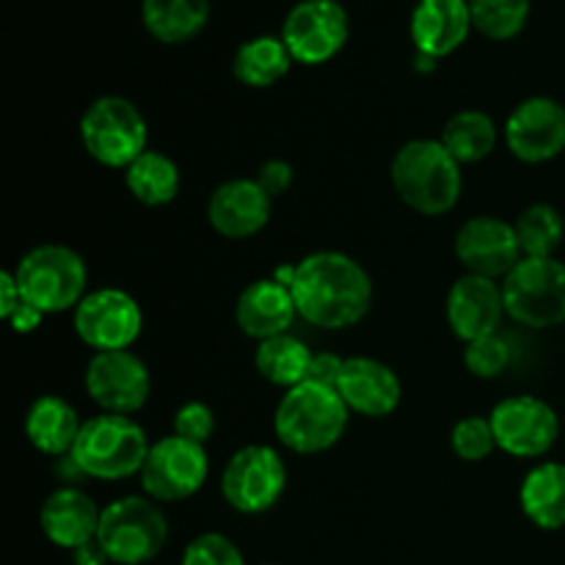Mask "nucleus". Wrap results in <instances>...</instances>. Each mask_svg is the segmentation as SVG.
<instances>
[{
    "mask_svg": "<svg viewBox=\"0 0 565 565\" xmlns=\"http://www.w3.org/2000/svg\"><path fill=\"white\" fill-rule=\"evenodd\" d=\"M141 20L158 42L185 44L207 28L210 0H143Z\"/></svg>",
    "mask_w": 565,
    "mask_h": 565,
    "instance_id": "nucleus-25",
    "label": "nucleus"
},
{
    "mask_svg": "<svg viewBox=\"0 0 565 565\" xmlns=\"http://www.w3.org/2000/svg\"><path fill=\"white\" fill-rule=\"evenodd\" d=\"M505 318L502 281L486 276L463 274L447 292V323L463 342L497 334Z\"/></svg>",
    "mask_w": 565,
    "mask_h": 565,
    "instance_id": "nucleus-18",
    "label": "nucleus"
},
{
    "mask_svg": "<svg viewBox=\"0 0 565 565\" xmlns=\"http://www.w3.org/2000/svg\"><path fill=\"white\" fill-rule=\"evenodd\" d=\"M182 185V174L177 160L166 152L147 149L138 160H132L125 169V188L136 202L147 207H166L177 199Z\"/></svg>",
    "mask_w": 565,
    "mask_h": 565,
    "instance_id": "nucleus-26",
    "label": "nucleus"
},
{
    "mask_svg": "<svg viewBox=\"0 0 565 565\" xmlns=\"http://www.w3.org/2000/svg\"><path fill=\"white\" fill-rule=\"evenodd\" d=\"M290 292L298 318L329 331L362 323L373 307V279L359 259L342 252H312L298 259Z\"/></svg>",
    "mask_w": 565,
    "mask_h": 565,
    "instance_id": "nucleus-1",
    "label": "nucleus"
},
{
    "mask_svg": "<svg viewBox=\"0 0 565 565\" xmlns=\"http://www.w3.org/2000/svg\"><path fill=\"white\" fill-rule=\"evenodd\" d=\"M81 141L99 166L125 171L149 149V127L132 99L105 94L83 110Z\"/></svg>",
    "mask_w": 565,
    "mask_h": 565,
    "instance_id": "nucleus-6",
    "label": "nucleus"
},
{
    "mask_svg": "<svg viewBox=\"0 0 565 565\" xmlns=\"http://www.w3.org/2000/svg\"><path fill=\"white\" fill-rule=\"evenodd\" d=\"M210 458L204 445L171 434L149 447L141 469V489L154 502L191 500L207 483Z\"/></svg>",
    "mask_w": 565,
    "mask_h": 565,
    "instance_id": "nucleus-11",
    "label": "nucleus"
},
{
    "mask_svg": "<svg viewBox=\"0 0 565 565\" xmlns=\"http://www.w3.org/2000/svg\"><path fill=\"white\" fill-rule=\"evenodd\" d=\"M42 320H44V315L39 312V309H33L31 303L22 301L20 307H17V312L9 318V323L17 334H31V331L39 329V323H42Z\"/></svg>",
    "mask_w": 565,
    "mask_h": 565,
    "instance_id": "nucleus-39",
    "label": "nucleus"
},
{
    "mask_svg": "<svg viewBox=\"0 0 565 565\" xmlns=\"http://www.w3.org/2000/svg\"><path fill=\"white\" fill-rule=\"evenodd\" d=\"M342 367H345V359L337 356L331 351H320L312 356V364H309V379L312 384H323V386H334L340 381Z\"/></svg>",
    "mask_w": 565,
    "mask_h": 565,
    "instance_id": "nucleus-37",
    "label": "nucleus"
},
{
    "mask_svg": "<svg viewBox=\"0 0 565 565\" xmlns=\"http://www.w3.org/2000/svg\"><path fill=\"white\" fill-rule=\"evenodd\" d=\"M169 522L147 494L119 497L103 508L97 541L116 565H143L163 552Z\"/></svg>",
    "mask_w": 565,
    "mask_h": 565,
    "instance_id": "nucleus-7",
    "label": "nucleus"
},
{
    "mask_svg": "<svg viewBox=\"0 0 565 565\" xmlns=\"http://www.w3.org/2000/svg\"><path fill=\"white\" fill-rule=\"evenodd\" d=\"M88 397L108 414L132 417L152 395V375L141 356L132 351L94 353L83 375Z\"/></svg>",
    "mask_w": 565,
    "mask_h": 565,
    "instance_id": "nucleus-14",
    "label": "nucleus"
},
{
    "mask_svg": "<svg viewBox=\"0 0 565 565\" xmlns=\"http://www.w3.org/2000/svg\"><path fill=\"white\" fill-rule=\"evenodd\" d=\"M99 519H103V508L94 502L88 491L77 486H61L42 502L39 527L50 544L75 552L97 541Z\"/></svg>",
    "mask_w": 565,
    "mask_h": 565,
    "instance_id": "nucleus-20",
    "label": "nucleus"
},
{
    "mask_svg": "<svg viewBox=\"0 0 565 565\" xmlns=\"http://www.w3.org/2000/svg\"><path fill=\"white\" fill-rule=\"evenodd\" d=\"M312 356L315 353L309 351L307 342L292 334H279L259 342L257 353H254V367L268 384L292 390L309 379Z\"/></svg>",
    "mask_w": 565,
    "mask_h": 565,
    "instance_id": "nucleus-28",
    "label": "nucleus"
},
{
    "mask_svg": "<svg viewBox=\"0 0 565 565\" xmlns=\"http://www.w3.org/2000/svg\"><path fill=\"white\" fill-rule=\"evenodd\" d=\"M508 152L530 166L550 163L565 149V105L552 97H527L505 121Z\"/></svg>",
    "mask_w": 565,
    "mask_h": 565,
    "instance_id": "nucleus-15",
    "label": "nucleus"
},
{
    "mask_svg": "<svg viewBox=\"0 0 565 565\" xmlns=\"http://www.w3.org/2000/svg\"><path fill=\"white\" fill-rule=\"evenodd\" d=\"M463 364H467V370L475 379H500L508 370V364H511V345L500 334L480 337V340L467 342V348H463Z\"/></svg>",
    "mask_w": 565,
    "mask_h": 565,
    "instance_id": "nucleus-33",
    "label": "nucleus"
},
{
    "mask_svg": "<svg viewBox=\"0 0 565 565\" xmlns=\"http://www.w3.org/2000/svg\"><path fill=\"white\" fill-rule=\"evenodd\" d=\"M270 210L274 199L265 188L257 180L237 177L215 188L207 202V221L226 241H246L268 226Z\"/></svg>",
    "mask_w": 565,
    "mask_h": 565,
    "instance_id": "nucleus-17",
    "label": "nucleus"
},
{
    "mask_svg": "<svg viewBox=\"0 0 565 565\" xmlns=\"http://www.w3.org/2000/svg\"><path fill=\"white\" fill-rule=\"evenodd\" d=\"M147 430L125 414L99 412L83 423L81 436L70 452L72 467L77 475L92 480H127L141 475L143 461L149 456Z\"/></svg>",
    "mask_w": 565,
    "mask_h": 565,
    "instance_id": "nucleus-4",
    "label": "nucleus"
},
{
    "mask_svg": "<svg viewBox=\"0 0 565 565\" xmlns=\"http://www.w3.org/2000/svg\"><path fill=\"white\" fill-rule=\"evenodd\" d=\"M337 392L353 414L370 419L390 417L403 401V384L395 370L373 356L345 359Z\"/></svg>",
    "mask_w": 565,
    "mask_h": 565,
    "instance_id": "nucleus-19",
    "label": "nucleus"
},
{
    "mask_svg": "<svg viewBox=\"0 0 565 565\" xmlns=\"http://www.w3.org/2000/svg\"><path fill=\"white\" fill-rule=\"evenodd\" d=\"M392 188L419 215H445L463 191L461 163L439 138H414L392 158Z\"/></svg>",
    "mask_w": 565,
    "mask_h": 565,
    "instance_id": "nucleus-2",
    "label": "nucleus"
},
{
    "mask_svg": "<svg viewBox=\"0 0 565 565\" xmlns=\"http://www.w3.org/2000/svg\"><path fill=\"white\" fill-rule=\"evenodd\" d=\"M298 309L290 287L270 279H257L237 296L235 323L252 340L265 342L270 337L290 334V326L296 323Z\"/></svg>",
    "mask_w": 565,
    "mask_h": 565,
    "instance_id": "nucleus-22",
    "label": "nucleus"
},
{
    "mask_svg": "<svg viewBox=\"0 0 565 565\" xmlns=\"http://www.w3.org/2000/svg\"><path fill=\"white\" fill-rule=\"evenodd\" d=\"M522 513L539 530L565 527V463L541 461L524 475L519 489Z\"/></svg>",
    "mask_w": 565,
    "mask_h": 565,
    "instance_id": "nucleus-24",
    "label": "nucleus"
},
{
    "mask_svg": "<svg viewBox=\"0 0 565 565\" xmlns=\"http://www.w3.org/2000/svg\"><path fill=\"white\" fill-rule=\"evenodd\" d=\"M351 36V20L337 0H301L292 6L281 25V42L292 61L320 66L342 53Z\"/></svg>",
    "mask_w": 565,
    "mask_h": 565,
    "instance_id": "nucleus-12",
    "label": "nucleus"
},
{
    "mask_svg": "<svg viewBox=\"0 0 565 565\" xmlns=\"http://www.w3.org/2000/svg\"><path fill=\"white\" fill-rule=\"evenodd\" d=\"M475 31L494 42H508L527 28L530 0H469Z\"/></svg>",
    "mask_w": 565,
    "mask_h": 565,
    "instance_id": "nucleus-31",
    "label": "nucleus"
},
{
    "mask_svg": "<svg viewBox=\"0 0 565 565\" xmlns=\"http://www.w3.org/2000/svg\"><path fill=\"white\" fill-rule=\"evenodd\" d=\"M456 257L467 274L505 279L524 259L516 226L497 215H475L456 235Z\"/></svg>",
    "mask_w": 565,
    "mask_h": 565,
    "instance_id": "nucleus-16",
    "label": "nucleus"
},
{
    "mask_svg": "<svg viewBox=\"0 0 565 565\" xmlns=\"http://www.w3.org/2000/svg\"><path fill=\"white\" fill-rule=\"evenodd\" d=\"M505 315L524 329H555L565 323V263L557 257H524L502 279Z\"/></svg>",
    "mask_w": 565,
    "mask_h": 565,
    "instance_id": "nucleus-8",
    "label": "nucleus"
},
{
    "mask_svg": "<svg viewBox=\"0 0 565 565\" xmlns=\"http://www.w3.org/2000/svg\"><path fill=\"white\" fill-rule=\"evenodd\" d=\"M254 180H257L259 185L265 188V193H268L270 199H276V196H281L285 191H290L292 166L287 163V160L274 158V160H268V163L259 166V171H257V177H254Z\"/></svg>",
    "mask_w": 565,
    "mask_h": 565,
    "instance_id": "nucleus-36",
    "label": "nucleus"
},
{
    "mask_svg": "<svg viewBox=\"0 0 565 565\" xmlns=\"http://www.w3.org/2000/svg\"><path fill=\"white\" fill-rule=\"evenodd\" d=\"M296 64L281 36H254L235 50L232 75L248 88H270Z\"/></svg>",
    "mask_w": 565,
    "mask_h": 565,
    "instance_id": "nucleus-27",
    "label": "nucleus"
},
{
    "mask_svg": "<svg viewBox=\"0 0 565 565\" xmlns=\"http://www.w3.org/2000/svg\"><path fill=\"white\" fill-rule=\"evenodd\" d=\"M351 408L334 386L303 384L285 392L274 414V434L279 445L298 456H318L331 450L345 436Z\"/></svg>",
    "mask_w": 565,
    "mask_h": 565,
    "instance_id": "nucleus-3",
    "label": "nucleus"
},
{
    "mask_svg": "<svg viewBox=\"0 0 565 565\" xmlns=\"http://www.w3.org/2000/svg\"><path fill=\"white\" fill-rule=\"evenodd\" d=\"M20 303H22V292L20 287H17L14 270H3V274H0V315H3V320H9L11 315L17 312Z\"/></svg>",
    "mask_w": 565,
    "mask_h": 565,
    "instance_id": "nucleus-38",
    "label": "nucleus"
},
{
    "mask_svg": "<svg viewBox=\"0 0 565 565\" xmlns=\"http://www.w3.org/2000/svg\"><path fill=\"white\" fill-rule=\"evenodd\" d=\"M180 565H246V561L226 535L202 533L185 546Z\"/></svg>",
    "mask_w": 565,
    "mask_h": 565,
    "instance_id": "nucleus-34",
    "label": "nucleus"
},
{
    "mask_svg": "<svg viewBox=\"0 0 565 565\" xmlns=\"http://www.w3.org/2000/svg\"><path fill=\"white\" fill-rule=\"evenodd\" d=\"M287 489L285 458L270 445H246L226 461L221 494L226 505L246 516L270 511Z\"/></svg>",
    "mask_w": 565,
    "mask_h": 565,
    "instance_id": "nucleus-9",
    "label": "nucleus"
},
{
    "mask_svg": "<svg viewBox=\"0 0 565 565\" xmlns=\"http://www.w3.org/2000/svg\"><path fill=\"white\" fill-rule=\"evenodd\" d=\"M14 279L22 301L47 318L75 312L88 292V265L64 243H42L17 259Z\"/></svg>",
    "mask_w": 565,
    "mask_h": 565,
    "instance_id": "nucleus-5",
    "label": "nucleus"
},
{
    "mask_svg": "<svg viewBox=\"0 0 565 565\" xmlns=\"http://www.w3.org/2000/svg\"><path fill=\"white\" fill-rule=\"evenodd\" d=\"M472 28L469 0H417L408 31L417 53L439 61L456 53Z\"/></svg>",
    "mask_w": 565,
    "mask_h": 565,
    "instance_id": "nucleus-21",
    "label": "nucleus"
},
{
    "mask_svg": "<svg viewBox=\"0 0 565 565\" xmlns=\"http://www.w3.org/2000/svg\"><path fill=\"white\" fill-rule=\"evenodd\" d=\"M441 143L461 166L480 163L497 147V125L483 110H458L441 130Z\"/></svg>",
    "mask_w": 565,
    "mask_h": 565,
    "instance_id": "nucleus-29",
    "label": "nucleus"
},
{
    "mask_svg": "<svg viewBox=\"0 0 565 565\" xmlns=\"http://www.w3.org/2000/svg\"><path fill=\"white\" fill-rule=\"evenodd\" d=\"M450 445H452V452H456L461 461H469V463L486 461V458L497 450L491 419L480 417V414L458 419L456 428H452L450 434Z\"/></svg>",
    "mask_w": 565,
    "mask_h": 565,
    "instance_id": "nucleus-32",
    "label": "nucleus"
},
{
    "mask_svg": "<svg viewBox=\"0 0 565 565\" xmlns=\"http://www.w3.org/2000/svg\"><path fill=\"white\" fill-rule=\"evenodd\" d=\"M174 434L196 445H207L215 434V412L202 401L182 403L174 414Z\"/></svg>",
    "mask_w": 565,
    "mask_h": 565,
    "instance_id": "nucleus-35",
    "label": "nucleus"
},
{
    "mask_svg": "<svg viewBox=\"0 0 565 565\" xmlns=\"http://www.w3.org/2000/svg\"><path fill=\"white\" fill-rule=\"evenodd\" d=\"M72 561L75 565H108L110 557L105 555V550L99 546V541H92V544L81 546V550L72 552Z\"/></svg>",
    "mask_w": 565,
    "mask_h": 565,
    "instance_id": "nucleus-40",
    "label": "nucleus"
},
{
    "mask_svg": "<svg viewBox=\"0 0 565 565\" xmlns=\"http://www.w3.org/2000/svg\"><path fill=\"white\" fill-rule=\"evenodd\" d=\"M513 226H516L519 246H522L524 257H555L557 248L563 246L565 221L561 210L552 207V204H530L527 210H522Z\"/></svg>",
    "mask_w": 565,
    "mask_h": 565,
    "instance_id": "nucleus-30",
    "label": "nucleus"
},
{
    "mask_svg": "<svg viewBox=\"0 0 565 565\" xmlns=\"http://www.w3.org/2000/svg\"><path fill=\"white\" fill-rule=\"evenodd\" d=\"M81 417L75 406L58 395H42L31 403L25 414V436L42 456L64 458L81 436Z\"/></svg>",
    "mask_w": 565,
    "mask_h": 565,
    "instance_id": "nucleus-23",
    "label": "nucleus"
},
{
    "mask_svg": "<svg viewBox=\"0 0 565 565\" xmlns=\"http://www.w3.org/2000/svg\"><path fill=\"white\" fill-rule=\"evenodd\" d=\"M265 565H274V563H265Z\"/></svg>",
    "mask_w": 565,
    "mask_h": 565,
    "instance_id": "nucleus-41",
    "label": "nucleus"
},
{
    "mask_svg": "<svg viewBox=\"0 0 565 565\" xmlns=\"http://www.w3.org/2000/svg\"><path fill=\"white\" fill-rule=\"evenodd\" d=\"M497 447L513 458H544L561 436V417L535 395H513L489 414Z\"/></svg>",
    "mask_w": 565,
    "mask_h": 565,
    "instance_id": "nucleus-13",
    "label": "nucleus"
},
{
    "mask_svg": "<svg viewBox=\"0 0 565 565\" xmlns=\"http://www.w3.org/2000/svg\"><path fill=\"white\" fill-rule=\"evenodd\" d=\"M72 326L83 345L94 353L130 351L141 337L143 312L136 298L121 287L88 290L86 298L72 312Z\"/></svg>",
    "mask_w": 565,
    "mask_h": 565,
    "instance_id": "nucleus-10",
    "label": "nucleus"
}]
</instances>
